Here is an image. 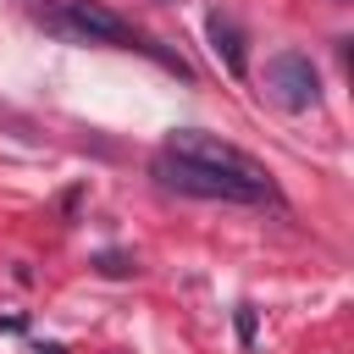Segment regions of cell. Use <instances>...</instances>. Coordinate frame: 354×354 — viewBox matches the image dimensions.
Listing matches in <instances>:
<instances>
[{
  "mask_svg": "<svg viewBox=\"0 0 354 354\" xmlns=\"http://www.w3.org/2000/svg\"><path fill=\"white\" fill-rule=\"evenodd\" d=\"M266 88H271L277 105L310 111V105L321 100V72H315V61H310L304 50H277V55L266 61Z\"/></svg>",
  "mask_w": 354,
  "mask_h": 354,
  "instance_id": "obj_3",
  "label": "cell"
},
{
  "mask_svg": "<svg viewBox=\"0 0 354 354\" xmlns=\"http://www.w3.org/2000/svg\"><path fill=\"white\" fill-rule=\"evenodd\" d=\"M155 183L188 199H227V205H266L277 199V183L266 177V166L254 155H243L238 144L199 133V127H177L155 160H149Z\"/></svg>",
  "mask_w": 354,
  "mask_h": 354,
  "instance_id": "obj_1",
  "label": "cell"
},
{
  "mask_svg": "<svg viewBox=\"0 0 354 354\" xmlns=\"http://www.w3.org/2000/svg\"><path fill=\"white\" fill-rule=\"evenodd\" d=\"M337 6H348V0H337Z\"/></svg>",
  "mask_w": 354,
  "mask_h": 354,
  "instance_id": "obj_7",
  "label": "cell"
},
{
  "mask_svg": "<svg viewBox=\"0 0 354 354\" xmlns=\"http://www.w3.org/2000/svg\"><path fill=\"white\" fill-rule=\"evenodd\" d=\"M238 343H254V304H238Z\"/></svg>",
  "mask_w": 354,
  "mask_h": 354,
  "instance_id": "obj_6",
  "label": "cell"
},
{
  "mask_svg": "<svg viewBox=\"0 0 354 354\" xmlns=\"http://www.w3.org/2000/svg\"><path fill=\"white\" fill-rule=\"evenodd\" d=\"M55 22H61V28H72V33H83L88 44H116V50H138V55H155L166 72L188 77V61H183V55L160 50L155 39H144V33H138L127 17H116L105 0H66V6L55 11Z\"/></svg>",
  "mask_w": 354,
  "mask_h": 354,
  "instance_id": "obj_2",
  "label": "cell"
},
{
  "mask_svg": "<svg viewBox=\"0 0 354 354\" xmlns=\"http://www.w3.org/2000/svg\"><path fill=\"white\" fill-rule=\"evenodd\" d=\"M94 266H100V271H105V277H127V271H138V266H133V260H127V254H116V249H111V254H100V260H94Z\"/></svg>",
  "mask_w": 354,
  "mask_h": 354,
  "instance_id": "obj_5",
  "label": "cell"
},
{
  "mask_svg": "<svg viewBox=\"0 0 354 354\" xmlns=\"http://www.w3.org/2000/svg\"><path fill=\"white\" fill-rule=\"evenodd\" d=\"M205 33H210V50H216V61H221L232 77H243V72H249V50H243V33H238V22H232V17H221V11H210Z\"/></svg>",
  "mask_w": 354,
  "mask_h": 354,
  "instance_id": "obj_4",
  "label": "cell"
}]
</instances>
